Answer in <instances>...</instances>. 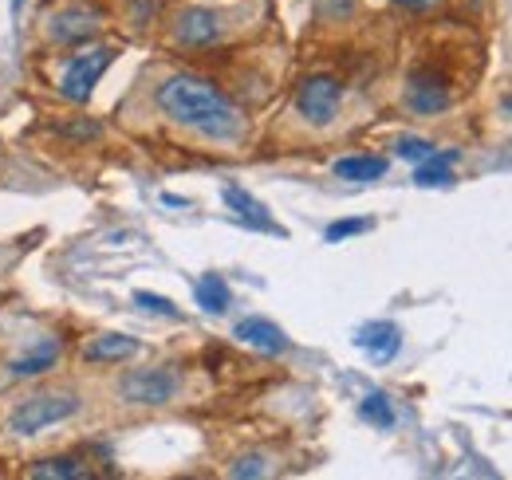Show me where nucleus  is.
<instances>
[{"label": "nucleus", "instance_id": "0eeeda50", "mask_svg": "<svg viewBox=\"0 0 512 480\" xmlns=\"http://www.w3.org/2000/svg\"><path fill=\"white\" fill-rule=\"evenodd\" d=\"M406 103L418 115H438L449 107V87L438 71H414L406 83Z\"/></svg>", "mask_w": 512, "mask_h": 480}, {"label": "nucleus", "instance_id": "9d476101", "mask_svg": "<svg viewBox=\"0 0 512 480\" xmlns=\"http://www.w3.org/2000/svg\"><path fill=\"white\" fill-rule=\"evenodd\" d=\"M355 343H359L375 362H390L398 355V347H402V331H398L390 319H379V323L359 327V339H355Z\"/></svg>", "mask_w": 512, "mask_h": 480}, {"label": "nucleus", "instance_id": "f257e3e1", "mask_svg": "<svg viewBox=\"0 0 512 480\" xmlns=\"http://www.w3.org/2000/svg\"><path fill=\"white\" fill-rule=\"evenodd\" d=\"M158 107L166 119L190 126L201 138H213V142H233L245 130L241 111L209 79H197V75H170L158 87Z\"/></svg>", "mask_w": 512, "mask_h": 480}, {"label": "nucleus", "instance_id": "4be33fe9", "mask_svg": "<svg viewBox=\"0 0 512 480\" xmlns=\"http://www.w3.org/2000/svg\"><path fill=\"white\" fill-rule=\"evenodd\" d=\"M264 473H268V465H264V457H260V453L237 457V461H233V469H229V477H264Z\"/></svg>", "mask_w": 512, "mask_h": 480}, {"label": "nucleus", "instance_id": "423d86ee", "mask_svg": "<svg viewBox=\"0 0 512 480\" xmlns=\"http://www.w3.org/2000/svg\"><path fill=\"white\" fill-rule=\"evenodd\" d=\"M221 201L237 213V221H241V225H249V229H256V233L288 237V233H284V225H276V221H272V213L256 201L249 189H241V185H225V189H221Z\"/></svg>", "mask_w": 512, "mask_h": 480}, {"label": "nucleus", "instance_id": "7ed1b4c3", "mask_svg": "<svg viewBox=\"0 0 512 480\" xmlns=\"http://www.w3.org/2000/svg\"><path fill=\"white\" fill-rule=\"evenodd\" d=\"M111 63H115V48H91V52L75 56V60L64 67L60 95L71 99V103H87L91 91H95V83L103 79V71H107Z\"/></svg>", "mask_w": 512, "mask_h": 480}, {"label": "nucleus", "instance_id": "dca6fc26", "mask_svg": "<svg viewBox=\"0 0 512 480\" xmlns=\"http://www.w3.org/2000/svg\"><path fill=\"white\" fill-rule=\"evenodd\" d=\"M386 174V158L375 154H351V158H339L335 162V178L343 181H375Z\"/></svg>", "mask_w": 512, "mask_h": 480}, {"label": "nucleus", "instance_id": "9b49d317", "mask_svg": "<svg viewBox=\"0 0 512 480\" xmlns=\"http://www.w3.org/2000/svg\"><path fill=\"white\" fill-rule=\"evenodd\" d=\"M56 359H60V343H56V339H40L28 355H20V359L8 362V374H12V378H36V374L52 370Z\"/></svg>", "mask_w": 512, "mask_h": 480}, {"label": "nucleus", "instance_id": "f03ea898", "mask_svg": "<svg viewBox=\"0 0 512 480\" xmlns=\"http://www.w3.org/2000/svg\"><path fill=\"white\" fill-rule=\"evenodd\" d=\"M71 414H79V398H71V394H32V398H24V402L12 410L8 429L20 433V437H36L40 429L60 425V421H67Z\"/></svg>", "mask_w": 512, "mask_h": 480}, {"label": "nucleus", "instance_id": "6ab92c4d", "mask_svg": "<svg viewBox=\"0 0 512 480\" xmlns=\"http://www.w3.org/2000/svg\"><path fill=\"white\" fill-rule=\"evenodd\" d=\"M371 229H375V221H367V217H355V221H335V225H327V233H323V237L331 240V244H339V240L359 237V233H371Z\"/></svg>", "mask_w": 512, "mask_h": 480}, {"label": "nucleus", "instance_id": "5701e85b", "mask_svg": "<svg viewBox=\"0 0 512 480\" xmlns=\"http://www.w3.org/2000/svg\"><path fill=\"white\" fill-rule=\"evenodd\" d=\"M398 8H410V12H422V8H430V4H438V0H394Z\"/></svg>", "mask_w": 512, "mask_h": 480}, {"label": "nucleus", "instance_id": "412c9836", "mask_svg": "<svg viewBox=\"0 0 512 480\" xmlns=\"http://www.w3.org/2000/svg\"><path fill=\"white\" fill-rule=\"evenodd\" d=\"M134 303H138V307H146V311H154V315H166V319H182V311H178L174 303L166 300V296H154V292H134Z\"/></svg>", "mask_w": 512, "mask_h": 480}, {"label": "nucleus", "instance_id": "f8f14e48", "mask_svg": "<svg viewBox=\"0 0 512 480\" xmlns=\"http://www.w3.org/2000/svg\"><path fill=\"white\" fill-rule=\"evenodd\" d=\"M95 28H99V20H95L91 12L67 8V12H60V16L52 20V40H60V44H79V40L95 36Z\"/></svg>", "mask_w": 512, "mask_h": 480}, {"label": "nucleus", "instance_id": "1a4fd4ad", "mask_svg": "<svg viewBox=\"0 0 512 480\" xmlns=\"http://www.w3.org/2000/svg\"><path fill=\"white\" fill-rule=\"evenodd\" d=\"M178 40L182 44H190V48H205V44H213L217 36H221V16L217 12H209V8H186L182 16H178Z\"/></svg>", "mask_w": 512, "mask_h": 480}, {"label": "nucleus", "instance_id": "2eb2a0df", "mask_svg": "<svg viewBox=\"0 0 512 480\" xmlns=\"http://www.w3.org/2000/svg\"><path fill=\"white\" fill-rule=\"evenodd\" d=\"M453 162H457V150H434L426 162H418V170H414V181L422 185V189H434V185H449L453 181Z\"/></svg>", "mask_w": 512, "mask_h": 480}, {"label": "nucleus", "instance_id": "f3484780", "mask_svg": "<svg viewBox=\"0 0 512 480\" xmlns=\"http://www.w3.org/2000/svg\"><path fill=\"white\" fill-rule=\"evenodd\" d=\"M32 477H56V480H83L91 477L87 465L79 457H52V461H40L32 465Z\"/></svg>", "mask_w": 512, "mask_h": 480}, {"label": "nucleus", "instance_id": "aec40b11", "mask_svg": "<svg viewBox=\"0 0 512 480\" xmlns=\"http://www.w3.org/2000/svg\"><path fill=\"white\" fill-rule=\"evenodd\" d=\"M394 150H398V158H406V162H426L438 146H434V142H426V138H398V146H394Z\"/></svg>", "mask_w": 512, "mask_h": 480}, {"label": "nucleus", "instance_id": "4468645a", "mask_svg": "<svg viewBox=\"0 0 512 480\" xmlns=\"http://www.w3.org/2000/svg\"><path fill=\"white\" fill-rule=\"evenodd\" d=\"M193 296H197V307L201 311H209V315H225L229 311V303H233V292H229V284L221 280V276H201L197 284H193Z\"/></svg>", "mask_w": 512, "mask_h": 480}, {"label": "nucleus", "instance_id": "39448f33", "mask_svg": "<svg viewBox=\"0 0 512 480\" xmlns=\"http://www.w3.org/2000/svg\"><path fill=\"white\" fill-rule=\"evenodd\" d=\"M339 103H343V87H339V79H331V75H312V79H304L300 91H296V111L308 122H316V126L335 119V115H339Z\"/></svg>", "mask_w": 512, "mask_h": 480}, {"label": "nucleus", "instance_id": "a211bd4d", "mask_svg": "<svg viewBox=\"0 0 512 480\" xmlns=\"http://www.w3.org/2000/svg\"><path fill=\"white\" fill-rule=\"evenodd\" d=\"M359 414H363V421H371V425H379V429H390V425H394V406H390L386 394H367V398L359 402Z\"/></svg>", "mask_w": 512, "mask_h": 480}, {"label": "nucleus", "instance_id": "6e6552de", "mask_svg": "<svg viewBox=\"0 0 512 480\" xmlns=\"http://www.w3.org/2000/svg\"><path fill=\"white\" fill-rule=\"evenodd\" d=\"M233 335H237L245 347L264 351V355H284V351H292V339H288L272 319H264V315H249V319H241Z\"/></svg>", "mask_w": 512, "mask_h": 480}, {"label": "nucleus", "instance_id": "ddd939ff", "mask_svg": "<svg viewBox=\"0 0 512 480\" xmlns=\"http://www.w3.org/2000/svg\"><path fill=\"white\" fill-rule=\"evenodd\" d=\"M83 355H87V362H123V359H130V355H138V339L111 331V335L91 339Z\"/></svg>", "mask_w": 512, "mask_h": 480}, {"label": "nucleus", "instance_id": "20e7f679", "mask_svg": "<svg viewBox=\"0 0 512 480\" xmlns=\"http://www.w3.org/2000/svg\"><path fill=\"white\" fill-rule=\"evenodd\" d=\"M123 398L134 406H166L178 394V374L166 366H150V370H130L123 378Z\"/></svg>", "mask_w": 512, "mask_h": 480}]
</instances>
